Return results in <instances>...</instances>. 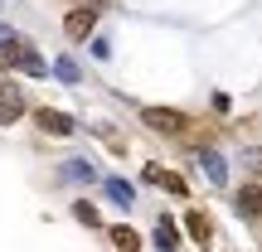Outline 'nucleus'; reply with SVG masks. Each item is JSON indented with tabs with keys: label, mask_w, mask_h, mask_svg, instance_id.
Returning a JSON list of instances; mask_svg holds the SVG:
<instances>
[{
	"label": "nucleus",
	"mask_w": 262,
	"mask_h": 252,
	"mask_svg": "<svg viewBox=\"0 0 262 252\" xmlns=\"http://www.w3.org/2000/svg\"><path fill=\"white\" fill-rule=\"evenodd\" d=\"M73 218H78L83 228H97V209H93V204H73Z\"/></svg>",
	"instance_id": "nucleus-13"
},
{
	"label": "nucleus",
	"mask_w": 262,
	"mask_h": 252,
	"mask_svg": "<svg viewBox=\"0 0 262 252\" xmlns=\"http://www.w3.org/2000/svg\"><path fill=\"white\" fill-rule=\"evenodd\" d=\"M19 117H25V102H19V93L10 83H0V126H15Z\"/></svg>",
	"instance_id": "nucleus-5"
},
{
	"label": "nucleus",
	"mask_w": 262,
	"mask_h": 252,
	"mask_svg": "<svg viewBox=\"0 0 262 252\" xmlns=\"http://www.w3.org/2000/svg\"><path fill=\"white\" fill-rule=\"evenodd\" d=\"M243 160H248V170H253V175H262V150H243Z\"/></svg>",
	"instance_id": "nucleus-17"
},
{
	"label": "nucleus",
	"mask_w": 262,
	"mask_h": 252,
	"mask_svg": "<svg viewBox=\"0 0 262 252\" xmlns=\"http://www.w3.org/2000/svg\"><path fill=\"white\" fill-rule=\"evenodd\" d=\"M63 179H73V185H93L97 170L88 165V160H63Z\"/></svg>",
	"instance_id": "nucleus-8"
},
{
	"label": "nucleus",
	"mask_w": 262,
	"mask_h": 252,
	"mask_svg": "<svg viewBox=\"0 0 262 252\" xmlns=\"http://www.w3.org/2000/svg\"><path fill=\"white\" fill-rule=\"evenodd\" d=\"M233 204H238V214H243V218H262V185H243Z\"/></svg>",
	"instance_id": "nucleus-6"
},
{
	"label": "nucleus",
	"mask_w": 262,
	"mask_h": 252,
	"mask_svg": "<svg viewBox=\"0 0 262 252\" xmlns=\"http://www.w3.org/2000/svg\"><path fill=\"white\" fill-rule=\"evenodd\" d=\"M146 179H150V185H165L175 199H185V194H189V185H185L180 175H170V170H156V165H146Z\"/></svg>",
	"instance_id": "nucleus-7"
},
{
	"label": "nucleus",
	"mask_w": 262,
	"mask_h": 252,
	"mask_svg": "<svg viewBox=\"0 0 262 252\" xmlns=\"http://www.w3.org/2000/svg\"><path fill=\"white\" fill-rule=\"evenodd\" d=\"M19 73H34V78H44V73H49V63L39 58V49H34V44H25V54H19Z\"/></svg>",
	"instance_id": "nucleus-12"
},
{
	"label": "nucleus",
	"mask_w": 262,
	"mask_h": 252,
	"mask_svg": "<svg viewBox=\"0 0 262 252\" xmlns=\"http://www.w3.org/2000/svg\"><path fill=\"white\" fill-rule=\"evenodd\" d=\"M194 160H199V170L209 175V185H228V160L219 155L214 146H199V150H194Z\"/></svg>",
	"instance_id": "nucleus-2"
},
{
	"label": "nucleus",
	"mask_w": 262,
	"mask_h": 252,
	"mask_svg": "<svg viewBox=\"0 0 262 252\" xmlns=\"http://www.w3.org/2000/svg\"><path fill=\"white\" fill-rule=\"evenodd\" d=\"M102 189H107V199H112L117 209H131V204H136V194H131V185H122V179H102Z\"/></svg>",
	"instance_id": "nucleus-9"
},
{
	"label": "nucleus",
	"mask_w": 262,
	"mask_h": 252,
	"mask_svg": "<svg viewBox=\"0 0 262 252\" xmlns=\"http://www.w3.org/2000/svg\"><path fill=\"white\" fill-rule=\"evenodd\" d=\"M112 243H117V247H136V243H141V238H136V233H131V228H112Z\"/></svg>",
	"instance_id": "nucleus-16"
},
{
	"label": "nucleus",
	"mask_w": 262,
	"mask_h": 252,
	"mask_svg": "<svg viewBox=\"0 0 262 252\" xmlns=\"http://www.w3.org/2000/svg\"><path fill=\"white\" fill-rule=\"evenodd\" d=\"M141 122L150 131H160V136H185L189 131V117L175 112V107H141Z\"/></svg>",
	"instance_id": "nucleus-1"
},
{
	"label": "nucleus",
	"mask_w": 262,
	"mask_h": 252,
	"mask_svg": "<svg viewBox=\"0 0 262 252\" xmlns=\"http://www.w3.org/2000/svg\"><path fill=\"white\" fill-rule=\"evenodd\" d=\"M5 34H10V25H0V39H5Z\"/></svg>",
	"instance_id": "nucleus-18"
},
{
	"label": "nucleus",
	"mask_w": 262,
	"mask_h": 252,
	"mask_svg": "<svg viewBox=\"0 0 262 252\" xmlns=\"http://www.w3.org/2000/svg\"><path fill=\"white\" fill-rule=\"evenodd\" d=\"M93 25H97V10H93V5H83V10H68V19H63L68 39H88V34H93Z\"/></svg>",
	"instance_id": "nucleus-3"
},
{
	"label": "nucleus",
	"mask_w": 262,
	"mask_h": 252,
	"mask_svg": "<svg viewBox=\"0 0 262 252\" xmlns=\"http://www.w3.org/2000/svg\"><path fill=\"white\" fill-rule=\"evenodd\" d=\"M49 73H54L58 83H68V87H73V83H83V68H78L73 58H54V68H49Z\"/></svg>",
	"instance_id": "nucleus-10"
},
{
	"label": "nucleus",
	"mask_w": 262,
	"mask_h": 252,
	"mask_svg": "<svg viewBox=\"0 0 262 252\" xmlns=\"http://www.w3.org/2000/svg\"><path fill=\"white\" fill-rule=\"evenodd\" d=\"M156 247H180V233H175L170 223H160V228H156Z\"/></svg>",
	"instance_id": "nucleus-14"
},
{
	"label": "nucleus",
	"mask_w": 262,
	"mask_h": 252,
	"mask_svg": "<svg viewBox=\"0 0 262 252\" xmlns=\"http://www.w3.org/2000/svg\"><path fill=\"white\" fill-rule=\"evenodd\" d=\"M189 233H194L199 243H209V218L204 214H189Z\"/></svg>",
	"instance_id": "nucleus-15"
},
{
	"label": "nucleus",
	"mask_w": 262,
	"mask_h": 252,
	"mask_svg": "<svg viewBox=\"0 0 262 252\" xmlns=\"http://www.w3.org/2000/svg\"><path fill=\"white\" fill-rule=\"evenodd\" d=\"M19 54H25V39H15V34L0 39V63L5 68H19Z\"/></svg>",
	"instance_id": "nucleus-11"
},
{
	"label": "nucleus",
	"mask_w": 262,
	"mask_h": 252,
	"mask_svg": "<svg viewBox=\"0 0 262 252\" xmlns=\"http://www.w3.org/2000/svg\"><path fill=\"white\" fill-rule=\"evenodd\" d=\"M34 126H44L49 136H73V117L54 112V107H39V112H34Z\"/></svg>",
	"instance_id": "nucleus-4"
}]
</instances>
